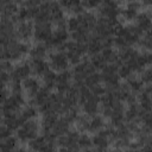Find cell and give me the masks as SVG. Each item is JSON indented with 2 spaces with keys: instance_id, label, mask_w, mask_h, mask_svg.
I'll return each instance as SVG.
<instances>
[{
  "instance_id": "obj_1",
  "label": "cell",
  "mask_w": 152,
  "mask_h": 152,
  "mask_svg": "<svg viewBox=\"0 0 152 152\" xmlns=\"http://www.w3.org/2000/svg\"><path fill=\"white\" fill-rule=\"evenodd\" d=\"M37 133H38V122L33 119H30L23 122V125L17 129V138L23 142H27L34 139L37 137Z\"/></svg>"
},
{
  "instance_id": "obj_2",
  "label": "cell",
  "mask_w": 152,
  "mask_h": 152,
  "mask_svg": "<svg viewBox=\"0 0 152 152\" xmlns=\"http://www.w3.org/2000/svg\"><path fill=\"white\" fill-rule=\"evenodd\" d=\"M68 65H69V62H68V58L65 56V52L64 51H56L53 53H50V57H49V66H51V69L53 71H62V70H65L68 69Z\"/></svg>"
},
{
  "instance_id": "obj_3",
  "label": "cell",
  "mask_w": 152,
  "mask_h": 152,
  "mask_svg": "<svg viewBox=\"0 0 152 152\" xmlns=\"http://www.w3.org/2000/svg\"><path fill=\"white\" fill-rule=\"evenodd\" d=\"M52 34V24L48 23H36L33 27V37L40 43H45Z\"/></svg>"
},
{
  "instance_id": "obj_4",
  "label": "cell",
  "mask_w": 152,
  "mask_h": 152,
  "mask_svg": "<svg viewBox=\"0 0 152 152\" xmlns=\"http://www.w3.org/2000/svg\"><path fill=\"white\" fill-rule=\"evenodd\" d=\"M31 74V66L28 62H21L19 64H17L15 66H13L12 71H11V78L13 80H18V81H23L24 78L28 77Z\"/></svg>"
},
{
  "instance_id": "obj_5",
  "label": "cell",
  "mask_w": 152,
  "mask_h": 152,
  "mask_svg": "<svg viewBox=\"0 0 152 152\" xmlns=\"http://www.w3.org/2000/svg\"><path fill=\"white\" fill-rule=\"evenodd\" d=\"M21 87H23V91L30 99H32L37 94V91L39 90V88H40L38 80L34 78V77H30V76L26 77V78H24L21 81Z\"/></svg>"
},
{
  "instance_id": "obj_6",
  "label": "cell",
  "mask_w": 152,
  "mask_h": 152,
  "mask_svg": "<svg viewBox=\"0 0 152 152\" xmlns=\"http://www.w3.org/2000/svg\"><path fill=\"white\" fill-rule=\"evenodd\" d=\"M33 24L30 20H25V21H20L15 26V33L17 37L21 38V39H28L30 37L33 36Z\"/></svg>"
},
{
  "instance_id": "obj_7",
  "label": "cell",
  "mask_w": 152,
  "mask_h": 152,
  "mask_svg": "<svg viewBox=\"0 0 152 152\" xmlns=\"http://www.w3.org/2000/svg\"><path fill=\"white\" fill-rule=\"evenodd\" d=\"M28 63L31 66V72L38 76H42L49 69V63L44 58H31Z\"/></svg>"
},
{
  "instance_id": "obj_8",
  "label": "cell",
  "mask_w": 152,
  "mask_h": 152,
  "mask_svg": "<svg viewBox=\"0 0 152 152\" xmlns=\"http://www.w3.org/2000/svg\"><path fill=\"white\" fill-rule=\"evenodd\" d=\"M135 20V26L141 31V32H147L151 28V19L148 13H138L137 17L134 18Z\"/></svg>"
},
{
  "instance_id": "obj_9",
  "label": "cell",
  "mask_w": 152,
  "mask_h": 152,
  "mask_svg": "<svg viewBox=\"0 0 152 152\" xmlns=\"http://www.w3.org/2000/svg\"><path fill=\"white\" fill-rule=\"evenodd\" d=\"M48 51L49 49L45 43H38L28 50V55L31 56V58H44L48 55Z\"/></svg>"
},
{
  "instance_id": "obj_10",
  "label": "cell",
  "mask_w": 152,
  "mask_h": 152,
  "mask_svg": "<svg viewBox=\"0 0 152 152\" xmlns=\"http://www.w3.org/2000/svg\"><path fill=\"white\" fill-rule=\"evenodd\" d=\"M104 127V121L102 116L100 115H91L89 116V122H88V131L89 132H99Z\"/></svg>"
},
{
  "instance_id": "obj_11",
  "label": "cell",
  "mask_w": 152,
  "mask_h": 152,
  "mask_svg": "<svg viewBox=\"0 0 152 152\" xmlns=\"http://www.w3.org/2000/svg\"><path fill=\"white\" fill-rule=\"evenodd\" d=\"M100 53L102 55L103 59L106 61V63H116V62H121L119 59V55L118 51H115L113 48H104L100 51Z\"/></svg>"
},
{
  "instance_id": "obj_12",
  "label": "cell",
  "mask_w": 152,
  "mask_h": 152,
  "mask_svg": "<svg viewBox=\"0 0 152 152\" xmlns=\"http://www.w3.org/2000/svg\"><path fill=\"white\" fill-rule=\"evenodd\" d=\"M56 71H53L52 69H48L43 75H42V81H43V84L44 87L49 88L50 90L56 86Z\"/></svg>"
},
{
  "instance_id": "obj_13",
  "label": "cell",
  "mask_w": 152,
  "mask_h": 152,
  "mask_svg": "<svg viewBox=\"0 0 152 152\" xmlns=\"http://www.w3.org/2000/svg\"><path fill=\"white\" fill-rule=\"evenodd\" d=\"M37 109H36V107L34 106H26V107H24V108H20V110H19V116L21 118V120L25 122V121H27V120H30V119H33L36 115H37Z\"/></svg>"
},
{
  "instance_id": "obj_14",
  "label": "cell",
  "mask_w": 152,
  "mask_h": 152,
  "mask_svg": "<svg viewBox=\"0 0 152 152\" xmlns=\"http://www.w3.org/2000/svg\"><path fill=\"white\" fill-rule=\"evenodd\" d=\"M89 61H90V63L93 64V66H94L95 69H99V70H101V69L107 64L100 52H99V53H95V55H91V57H90Z\"/></svg>"
},
{
  "instance_id": "obj_15",
  "label": "cell",
  "mask_w": 152,
  "mask_h": 152,
  "mask_svg": "<svg viewBox=\"0 0 152 152\" xmlns=\"http://www.w3.org/2000/svg\"><path fill=\"white\" fill-rule=\"evenodd\" d=\"M17 138H14V137H12V135H10V137H7L6 139H4L1 142H0V150H13V148H15V146H17Z\"/></svg>"
},
{
  "instance_id": "obj_16",
  "label": "cell",
  "mask_w": 152,
  "mask_h": 152,
  "mask_svg": "<svg viewBox=\"0 0 152 152\" xmlns=\"http://www.w3.org/2000/svg\"><path fill=\"white\" fill-rule=\"evenodd\" d=\"M77 145H78V148L87 150V148H90V147L93 146V142H91V139H90L88 135L82 134V135H78Z\"/></svg>"
},
{
  "instance_id": "obj_17",
  "label": "cell",
  "mask_w": 152,
  "mask_h": 152,
  "mask_svg": "<svg viewBox=\"0 0 152 152\" xmlns=\"http://www.w3.org/2000/svg\"><path fill=\"white\" fill-rule=\"evenodd\" d=\"M132 74H133V71L131 70V68L127 64L121 63L119 65V68H118V75H119L120 78H128L129 76H132Z\"/></svg>"
},
{
  "instance_id": "obj_18",
  "label": "cell",
  "mask_w": 152,
  "mask_h": 152,
  "mask_svg": "<svg viewBox=\"0 0 152 152\" xmlns=\"http://www.w3.org/2000/svg\"><path fill=\"white\" fill-rule=\"evenodd\" d=\"M66 27H68V30H69L70 32L78 30V28H80V20H78V17L75 15V17L69 18L68 21H66Z\"/></svg>"
},
{
  "instance_id": "obj_19",
  "label": "cell",
  "mask_w": 152,
  "mask_h": 152,
  "mask_svg": "<svg viewBox=\"0 0 152 152\" xmlns=\"http://www.w3.org/2000/svg\"><path fill=\"white\" fill-rule=\"evenodd\" d=\"M140 74H141V76H140V80L142 81V83L145 84H150V82H151V76H152V74H151V69L148 68V66H146V68H144L141 71H140Z\"/></svg>"
},
{
  "instance_id": "obj_20",
  "label": "cell",
  "mask_w": 152,
  "mask_h": 152,
  "mask_svg": "<svg viewBox=\"0 0 152 152\" xmlns=\"http://www.w3.org/2000/svg\"><path fill=\"white\" fill-rule=\"evenodd\" d=\"M82 1V6L83 8H97L101 5V0H81Z\"/></svg>"
},
{
  "instance_id": "obj_21",
  "label": "cell",
  "mask_w": 152,
  "mask_h": 152,
  "mask_svg": "<svg viewBox=\"0 0 152 152\" xmlns=\"http://www.w3.org/2000/svg\"><path fill=\"white\" fill-rule=\"evenodd\" d=\"M11 132L12 131L6 125H0V140H4L7 137H10L11 135Z\"/></svg>"
}]
</instances>
